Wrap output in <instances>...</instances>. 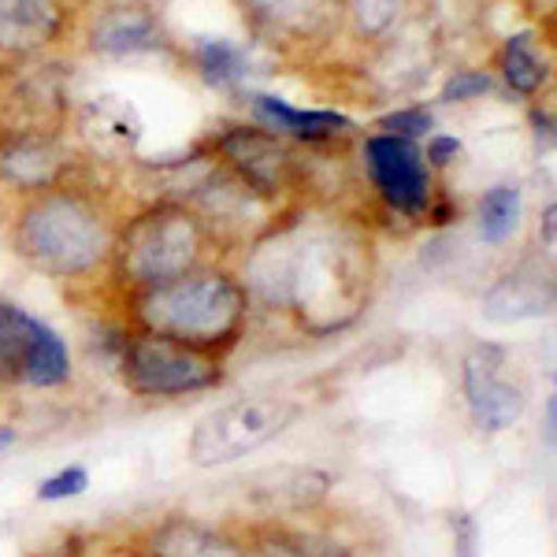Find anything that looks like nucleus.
Returning a JSON list of instances; mask_svg holds the SVG:
<instances>
[{
  "label": "nucleus",
  "mask_w": 557,
  "mask_h": 557,
  "mask_svg": "<svg viewBox=\"0 0 557 557\" xmlns=\"http://www.w3.org/2000/svg\"><path fill=\"white\" fill-rule=\"evenodd\" d=\"M502 75H506L509 89H517V94H539L546 83V60L539 57V41L535 34L520 30L513 38L506 41V49H502Z\"/></svg>",
  "instance_id": "nucleus-18"
},
{
  "label": "nucleus",
  "mask_w": 557,
  "mask_h": 557,
  "mask_svg": "<svg viewBox=\"0 0 557 557\" xmlns=\"http://www.w3.org/2000/svg\"><path fill=\"white\" fill-rule=\"evenodd\" d=\"M201 253H205L201 220L186 209H175V205H160V209L141 212L123 231L120 246H115L120 275L131 286H138V290L183 278L186 272L197 268Z\"/></svg>",
  "instance_id": "nucleus-5"
},
{
  "label": "nucleus",
  "mask_w": 557,
  "mask_h": 557,
  "mask_svg": "<svg viewBox=\"0 0 557 557\" xmlns=\"http://www.w3.org/2000/svg\"><path fill=\"white\" fill-rule=\"evenodd\" d=\"M249 320V294L227 272H186L164 286H149L134 298L138 331L175 338L197 349L235 346Z\"/></svg>",
  "instance_id": "nucleus-2"
},
{
  "label": "nucleus",
  "mask_w": 557,
  "mask_h": 557,
  "mask_svg": "<svg viewBox=\"0 0 557 557\" xmlns=\"http://www.w3.org/2000/svg\"><path fill=\"white\" fill-rule=\"evenodd\" d=\"M104 557H152L146 550H115V554H104Z\"/></svg>",
  "instance_id": "nucleus-30"
},
{
  "label": "nucleus",
  "mask_w": 557,
  "mask_h": 557,
  "mask_svg": "<svg viewBox=\"0 0 557 557\" xmlns=\"http://www.w3.org/2000/svg\"><path fill=\"white\" fill-rule=\"evenodd\" d=\"M550 305H554L550 275L524 264V268H517V272H509L487 298H483V317L498 320V323L532 320V317H546Z\"/></svg>",
  "instance_id": "nucleus-13"
},
{
  "label": "nucleus",
  "mask_w": 557,
  "mask_h": 557,
  "mask_svg": "<svg viewBox=\"0 0 557 557\" xmlns=\"http://www.w3.org/2000/svg\"><path fill=\"white\" fill-rule=\"evenodd\" d=\"M457 149H461V141L450 138V134H438V138H431L428 141V152H424V160H431V164H450V160L457 157Z\"/></svg>",
  "instance_id": "nucleus-28"
},
{
  "label": "nucleus",
  "mask_w": 557,
  "mask_h": 557,
  "mask_svg": "<svg viewBox=\"0 0 557 557\" xmlns=\"http://www.w3.org/2000/svg\"><path fill=\"white\" fill-rule=\"evenodd\" d=\"M364 164L372 175L375 190L394 212L424 215L431 201V175L424 164V152L412 138L398 134H375L364 146Z\"/></svg>",
  "instance_id": "nucleus-9"
},
{
  "label": "nucleus",
  "mask_w": 557,
  "mask_h": 557,
  "mask_svg": "<svg viewBox=\"0 0 557 557\" xmlns=\"http://www.w3.org/2000/svg\"><path fill=\"white\" fill-rule=\"evenodd\" d=\"M86 487H89V472L83 469V465H71V469L45 475V480L38 483V498L41 502H67V498L86 494Z\"/></svg>",
  "instance_id": "nucleus-23"
},
{
  "label": "nucleus",
  "mask_w": 557,
  "mask_h": 557,
  "mask_svg": "<svg viewBox=\"0 0 557 557\" xmlns=\"http://www.w3.org/2000/svg\"><path fill=\"white\" fill-rule=\"evenodd\" d=\"M86 134L104 149H131L138 141V120L131 115V108L112 104V97H104V101L89 104Z\"/></svg>",
  "instance_id": "nucleus-20"
},
{
  "label": "nucleus",
  "mask_w": 557,
  "mask_h": 557,
  "mask_svg": "<svg viewBox=\"0 0 557 557\" xmlns=\"http://www.w3.org/2000/svg\"><path fill=\"white\" fill-rule=\"evenodd\" d=\"M227 160L238 168L257 190H278L290 175V157L278 149V141L264 131H231L227 138L220 141Z\"/></svg>",
  "instance_id": "nucleus-15"
},
{
  "label": "nucleus",
  "mask_w": 557,
  "mask_h": 557,
  "mask_svg": "<svg viewBox=\"0 0 557 557\" xmlns=\"http://www.w3.org/2000/svg\"><path fill=\"white\" fill-rule=\"evenodd\" d=\"M520 212H524V197L517 186H494L483 194L480 201V235L491 246H502L517 235L520 227Z\"/></svg>",
  "instance_id": "nucleus-19"
},
{
  "label": "nucleus",
  "mask_w": 557,
  "mask_h": 557,
  "mask_svg": "<svg viewBox=\"0 0 557 557\" xmlns=\"http://www.w3.org/2000/svg\"><path fill=\"white\" fill-rule=\"evenodd\" d=\"M461 383L475 424L483 431H509L524 417L528 391L517 380L513 361L502 346H472L461 364Z\"/></svg>",
  "instance_id": "nucleus-8"
},
{
  "label": "nucleus",
  "mask_w": 557,
  "mask_h": 557,
  "mask_svg": "<svg viewBox=\"0 0 557 557\" xmlns=\"http://www.w3.org/2000/svg\"><path fill=\"white\" fill-rule=\"evenodd\" d=\"M15 249L38 272L71 278L94 272L112 249V238L101 212L78 194H41L20 215Z\"/></svg>",
  "instance_id": "nucleus-3"
},
{
  "label": "nucleus",
  "mask_w": 557,
  "mask_h": 557,
  "mask_svg": "<svg viewBox=\"0 0 557 557\" xmlns=\"http://www.w3.org/2000/svg\"><path fill=\"white\" fill-rule=\"evenodd\" d=\"M301 417V401L278 391L242 394L205 412L190 431L186 457L194 469H227L242 457L257 454L260 446L275 443L294 420Z\"/></svg>",
  "instance_id": "nucleus-4"
},
{
  "label": "nucleus",
  "mask_w": 557,
  "mask_h": 557,
  "mask_svg": "<svg viewBox=\"0 0 557 557\" xmlns=\"http://www.w3.org/2000/svg\"><path fill=\"white\" fill-rule=\"evenodd\" d=\"M12 446H15V428L0 424V454H4V450H12Z\"/></svg>",
  "instance_id": "nucleus-29"
},
{
  "label": "nucleus",
  "mask_w": 557,
  "mask_h": 557,
  "mask_svg": "<svg viewBox=\"0 0 557 557\" xmlns=\"http://www.w3.org/2000/svg\"><path fill=\"white\" fill-rule=\"evenodd\" d=\"M398 4L401 0H354V12L364 30H383V26L394 20Z\"/></svg>",
  "instance_id": "nucleus-26"
},
{
  "label": "nucleus",
  "mask_w": 557,
  "mask_h": 557,
  "mask_svg": "<svg viewBox=\"0 0 557 557\" xmlns=\"http://www.w3.org/2000/svg\"><path fill=\"white\" fill-rule=\"evenodd\" d=\"M242 543H246V557H349L331 539L290 532V528H278V524L253 528L249 539H242Z\"/></svg>",
  "instance_id": "nucleus-17"
},
{
  "label": "nucleus",
  "mask_w": 557,
  "mask_h": 557,
  "mask_svg": "<svg viewBox=\"0 0 557 557\" xmlns=\"http://www.w3.org/2000/svg\"><path fill=\"white\" fill-rule=\"evenodd\" d=\"M71 380V349L49 323L20 305H0V383L52 391Z\"/></svg>",
  "instance_id": "nucleus-7"
},
{
  "label": "nucleus",
  "mask_w": 557,
  "mask_h": 557,
  "mask_svg": "<svg viewBox=\"0 0 557 557\" xmlns=\"http://www.w3.org/2000/svg\"><path fill=\"white\" fill-rule=\"evenodd\" d=\"M160 41H164V34H160V23L152 20V12L134 4L108 8V12L97 15L94 30H89V45L101 57H138V52L160 49Z\"/></svg>",
  "instance_id": "nucleus-12"
},
{
  "label": "nucleus",
  "mask_w": 557,
  "mask_h": 557,
  "mask_svg": "<svg viewBox=\"0 0 557 557\" xmlns=\"http://www.w3.org/2000/svg\"><path fill=\"white\" fill-rule=\"evenodd\" d=\"M253 108L272 131L294 134V138H305V141L335 138V134H346L349 127H354V123L338 112H317V108L305 112V108H294V104L278 101V97H268V94H257Z\"/></svg>",
  "instance_id": "nucleus-16"
},
{
  "label": "nucleus",
  "mask_w": 557,
  "mask_h": 557,
  "mask_svg": "<svg viewBox=\"0 0 557 557\" xmlns=\"http://www.w3.org/2000/svg\"><path fill=\"white\" fill-rule=\"evenodd\" d=\"M383 134H398V138H420L431 131V115L424 108H409V112H394L380 123Z\"/></svg>",
  "instance_id": "nucleus-25"
},
{
  "label": "nucleus",
  "mask_w": 557,
  "mask_h": 557,
  "mask_svg": "<svg viewBox=\"0 0 557 557\" xmlns=\"http://www.w3.org/2000/svg\"><path fill=\"white\" fill-rule=\"evenodd\" d=\"M152 557H246V543L194 517H168L146 535Z\"/></svg>",
  "instance_id": "nucleus-11"
},
{
  "label": "nucleus",
  "mask_w": 557,
  "mask_h": 557,
  "mask_svg": "<svg viewBox=\"0 0 557 557\" xmlns=\"http://www.w3.org/2000/svg\"><path fill=\"white\" fill-rule=\"evenodd\" d=\"M454 557H480V528H475L472 517H457Z\"/></svg>",
  "instance_id": "nucleus-27"
},
{
  "label": "nucleus",
  "mask_w": 557,
  "mask_h": 557,
  "mask_svg": "<svg viewBox=\"0 0 557 557\" xmlns=\"http://www.w3.org/2000/svg\"><path fill=\"white\" fill-rule=\"evenodd\" d=\"M60 0H0V49L34 52L60 34Z\"/></svg>",
  "instance_id": "nucleus-14"
},
{
  "label": "nucleus",
  "mask_w": 557,
  "mask_h": 557,
  "mask_svg": "<svg viewBox=\"0 0 557 557\" xmlns=\"http://www.w3.org/2000/svg\"><path fill=\"white\" fill-rule=\"evenodd\" d=\"M331 475L320 469H305V465H278L249 475V498L264 509V517L301 513L327 498Z\"/></svg>",
  "instance_id": "nucleus-10"
},
{
  "label": "nucleus",
  "mask_w": 557,
  "mask_h": 557,
  "mask_svg": "<svg viewBox=\"0 0 557 557\" xmlns=\"http://www.w3.org/2000/svg\"><path fill=\"white\" fill-rule=\"evenodd\" d=\"M197 67L212 86H235L249 75V57L231 41H201L197 45Z\"/></svg>",
  "instance_id": "nucleus-21"
},
{
  "label": "nucleus",
  "mask_w": 557,
  "mask_h": 557,
  "mask_svg": "<svg viewBox=\"0 0 557 557\" xmlns=\"http://www.w3.org/2000/svg\"><path fill=\"white\" fill-rule=\"evenodd\" d=\"M491 89V78L483 71H457L450 83L443 86V101L446 104H461L472 101V97H483Z\"/></svg>",
  "instance_id": "nucleus-24"
},
{
  "label": "nucleus",
  "mask_w": 557,
  "mask_h": 557,
  "mask_svg": "<svg viewBox=\"0 0 557 557\" xmlns=\"http://www.w3.org/2000/svg\"><path fill=\"white\" fill-rule=\"evenodd\" d=\"M257 20L272 26H305L320 12V0H242Z\"/></svg>",
  "instance_id": "nucleus-22"
},
{
  "label": "nucleus",
  "mask_w": 557,
  "mask_h": 557,
  "mask_svg": "<svg viewBox=\"0 0 557 557\" xmlns=\"http://www.w3.org/2000/svg\"><path fill=\"white\" fill-rule=\"evenodd\" d=\"M120 380L134 398H186L215 391L227 372L212 349L175 343L152 331H134L120 346Z\"/></svg>",
  "instance_id": "nucleus-6"
},
{
  "label": "nucleus",
  "mask_w": 557,
  "mask_h": 557,
  "mask_svg": "<svg viewBox=\"0 0 557 557\" xmlns=\"http://www.w3.org/2000/svg\"><path fill=\"white\" fill-rule=\"evenodd\" d=\"M246 294L298 320L305 335H335L368 305L372 272L357 242L323 227H290L249 257Z\"/></svg>",
  "instance_id": "nucleus-1"
}]
</instances>
